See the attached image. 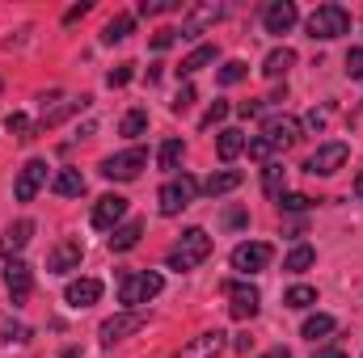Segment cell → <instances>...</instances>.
Returning <instances> with one entry per match:
<instances>
[{"instance_id":"obj_8","label":"cell","mask_w":363,"mask_h":358,"mask_svg":"<svg viewBox=\"0 0 363 358\" xmlns=\"http://www.w3.org/2000/svg\"><path fill=\"white\" fill-rule=\"evenodd\" d=\"M224 295H228L233 321H254L258 308H262V295H258V287H250V282H224Z\"/></svg>"},{"instance_id":"obj_18","label":"cell","mask_w":363,"mask_h":358,"mask_svg":"<svg viewBox=\"0 0 363 358\" xmlns=\"http://www.w3.org/2000/svg\"><path fill=\"white\" fill-rule=\"evenodd\" d=\"M64 299H68L72 308H93V304L101 299V282H97V278H77V282H68Z\"/></svg>"},{"instance_id":"obj_25","label":"cell","mask_w":363,"mask_h":358,"mask_svg":"<svg viewBox=\"0 0 363 358\" xmlns=\"http://www.w3.org/2000/svg\"><path fill=\"white\" fill-rule=\"evenodd\" d=\"M51 190H55L60 198H81V194H85V178H81L77 169H60L55 181H51Z\"/></svg>"},{"instance_id":"obj_27","label":"cell","mask_w":363,"mask_h":358,"mask_svg":"<svg viewBox=\"0 0 363 358\" xmlns=\"http://www.w3.org/2000/svg\"><path fill=\"white\" fill-rule=\"evenodd\" d=\"M334 329H338V321H334V316H325V312H317V316H308V321H304V329H300V333H304L308 342H317V337H330Z\"/></svg>"},{"instance_id":"obj_35","label":"cell","mask_w":363,"mask_h":358,"mask_svg":"<svg viewBox=\"0 0 363 358\" xmlns=\"http://www.w3.org/2000/svg\"><path fill=\"white\" fill-rule=\"evenodd\" d=\"M174 8H182V0H140L144 17H161V13H174Z\"/></svg>"},{"instance_id":"obj_40","label":"cell","mask_w":363,"mask_h":358,"mask_svg":"<svg viewBox=\"0 0 363 358\" xmlns=\"http://www.w3.org/2000/svg\"><path fill=\"white\" fill-rule=\"evenodd\" d=\"M4 342H9V346H26V342H30V329L9 321V325H4Z\"/></svg>"},{"instance_id":"obj_12","label":"cell","mask_w":363,"mask_h":358,"mask_svg":"<svg viewBox=\"0 0 363 358\" xmlns=\"http://www.w3.org/2000/svg\"><path fill=\"white\" fill-rule=\"evenodd\" d=\"M144 325H148L144 312H118V316L101 321V346H114V342H123L127 333H140Z\"/></svg>"},{"instance_id":"obj_39","label":"cell","mask_w":363,"mask_h":358,"mask_svg":"<svg viewBox=\"0 0 363 358\" xmlns=\"http://www.w3.org/2000/svg\"><path fill=\"white\" fill-rule=\"evenodd\" d=\"M224 118H228V101H216V105L203 114V122H199V127L207 131V127H216V122H224Z\"/></svg>"},{"instance_id":"obj_38","label":"cell","mask_w":363,"mask_h":358,"mask_svg":"<svg viewBox=\"0 0 363 358\" xmlns=\"http://www.w3.org/2000/svg\"><path fill=\"white\" fill-rule=\"evenodd\" d=\"M347 76L351 81H363V47H351L347 51Z\"/></svg>"},{"instance_id":"obj_30","label":"cell","mask_w":363,"mask_h":358,"mask_svg":"<svg viewBox=\"0 0 363 358\" xmlns=\"http://www.w3.org/2000/svg\"><path fill=\"white\" fill-rule=\"evenodd\" d=\"M182 156H186V144H182V139H165V144H161V152H157V161H161V169H165V173H174V169H178Z\"/></svg>"},{"instance_id":"obj_22","label":"cell","mask_w":363,"mask_h":358,"mask_svg":"<svg viewBox=\"0 0 363 358\" xmlns=\"http://www.w3.org/2000/svg\"><path fill=\"white\" fill-rule=\"evenodd\" d=\"M245 131H237V127H224L220 131V139H216V152H220V161H237L241 152H245Z\"/></svg>"},{"instance_id":"obj_23","label":"cell","mask_w":363,"mask_h":358,"mask_svg":"<svg viewBox=\"0 0 363 358\" xmlns=\"http://www.w3.org/2000/svg\"><path fill=\"white\" fill-rule=\"evenodd\" d=\"M291 64H296V51H291V47H274L271 55L262 59V72H267L271 81H279V76L291 72Z\"/></svg>"},{"instance_id":"obj_16","label":"cell","mask_w":363,"mask_h":358,"mask_svg":"<svg viewBox=\"0 0 363 358\" xmlns=\"http://www.w3.org/2000/svg\"><path fill=\"white\" fill-rule=\"evenodd\" d=\"M81 258H85L81 241H60V245L47 253V270H51V274H72V270H81Z\"/></svg>"},{"instance_id":"obj_6","label":"cell","mask_w":363,"mask_h":358,"mask_svg":"<svg viewBox=\"0 0 363 358\" xmlns=\"http://www.w3.org/2000/svg\"><path fill=\"white\" fill-rule=\"evenodd\" d=\"M347 156H351V148L342 144V139H334V144H321L308 161H304V173H313V178H334L342 165H347Z\"/></svg>"},{"instance_id":"obj_31","label":"cell","mask_w":363,"mask_h":358,"mask_svg":"<svg viewBox=\"0 0 363 358\" xmlns=\"http://www.w3.org/2000/svg\"><path fill=\"white\" fill-rule=\"evenodd\" d=\"M283 178H287V169H283L279 161H271V165L262 169V190H267L271 198H283Z\"/></svg>"},{"instance_id":"obj_32","label":"cell","mask_w":363,"mask_h":358,"mask_svg":"<svg viewBox=\"0 0 363 358\" xmlns=\"http://www.w3.org/2000/svg\"><path fill=\"white\" fill-rule=\"evenodd\" d=\"M4 127H9V135H13V139H21V144L38 135V127H34L26 114H9V118H4Z\"/></svg>"},{"instance_id":"obj_10","label":"cell","mask_w":363,"mask_h":358,"mask_svg":"<svg viewBox=\"0 0 363 358\" xmlns=\"http://www.w3.org/2000/svg\"><path fill=\"white\" fill-rule=\"evenodd\" d=\"M220 17H224V4H220V0H203V4H194V8H190V17L182 21L178 38H186V42H190V38H199V34H203L207 25H216Z\"/></svg>"},{"instance_id":"obj_14","label":"cell","mask_w":363,"mask_h":358,"mask_svg":"<svg viewBox=\"0 0 363 358\" xmlns=\"http://www.w3.org/2000/svg\"><path fill=\"white\" fill-rule=\"evenodd\" d=\"M123 215H127V198H123V194H106V198H97V207H93V228L114 232Z\"/></svg>"},{"instance_id":"obj_33","label":"cell","mask_w":363,"mask_h":358,"mask_svg":"<svg viewBox=\"0 0 363 358\" xmlns=\"http://www.w3.org/2000/svg\"><path fill=\"white\" fill-rule=\"evenodd\" d=\"M283 304H287V308H296V312H304V308H313V304H317V291H313V287H291V291L283 295Z\"/></svg>"},{"instance_id":"obj_43","label":"cell","mask_w":363,"mask_h":358,"mask_svg":"<svg viewBox=\"0 0 363 358\" xmlns=\"http://www.w3.org/2000/svg\"><path fill=\"white\" fill-rule=\"evenodd\" d=\"M245 224H250V215H245L241 207H233V211L224 215V228H245Z\"/></svg>"},{"instance_id":"obj_2","label":"cell","mask_w":363,"mask_h":358,"mask_svg":"<svg viewBox=\"0 0 363 358\" xmlns=\"http://www.w3.org/2000/svg\"><path fill=\"white\" fill-rule=\"evenodd\" d=\"M161 287H165V278H161L157 270H135V274H123V278H118V304H123L127 312H140V304L157 299V295H161Z\"/></svg>"},{"instance_id":"obj_9","label":"cell","mask_w":363,"mask_h":358,"mask_svg":"<svg viewBox=\"0 0 363 358\" xmlns=\"http://www.w3.org/2000/svg\"><path fill=\"white\" fill-rule=\"evenodd\" d=\"M271 262H274V249L267 241H245V245L233 249V270H241V274H258V270H267Z\"/></svg>"},{"instance_id":"obj_24","label":"cell","mask_w":363,"mask_h":358,"mask_svg":"<svg viewBox=\"0 0 363 358\" xmlns=\"http://www.w3.org/2000/svg\"><path fill=\"white\" fill-rule=\"evenodd\" d=\"M131 30H135V17H131V13H118V17H110V21H106V30H101V42H106V47H114V42L131 38Z\"/></svg>"},{"instance_id":"obj_17","label":"cell","mask_w":363,"mask_h":358,"mask_svg":"<svg viewBox=\"0 0 363 358\" xmlns=\"http://www.w3.org/2000/svg\"><path fill=\"white\" fill-rule=\"evenodd\" d=\"M224 346H228V333H220V329H211V333H199L178 358H220L224 354Z\"/></svg>"},{"instance_id":"obj_34","label":"cell","mask_w":363,"mask_h":358,"mask_svg":"<svg viewBox=\"0 0 363 358\" xmlns=\"http://www.w3.org/2000/svg\"><path fill=\"white\" fill-rule=\"evenodd\" d=\"M245 76H250V64H241V59H228V64L216 72L220 85H237V81H245Z\"/></svg>"},{"instance_id":"obj_37","label":"cell","mask_w":363,"mask_h":358,"mask_svg":"<svg viewBox=\"0 0 363 358\" xmlns=\"http://www.w3.org/2000/svg\"><path fill=\"white\" fill-rule=\"evenodd\" d=\"M279 207L300 215V211H308V207H313V198H308V194H283V198H279Z\"/></svg>"},{"instance_id":"obj_47","label":"cell","mask_w":363,"mask_h":358,"mask_svg":"<svg viewBox=\"0 0 363 358\" xmlns=\"http://www.w3.org/2000/svg\"><path fill=\"white\" fill-rule=\"evenodd\" d=\"M267 358H291V354H287L283 346H274V350H271V354H267Z\"/></svg>"},{"instance_id":"obj_3","label":"cell","mask_w":363,"mask_h":358,"mask_svg":"<svg viewBox=\"0 0 363 358\" xmlns=\"http://www.w3.org/2000/svg\"><path fill=\"white\" fill-rule=\"evenodd\" d=\"M308 38H317V42H330V38H342V34H351V13L342 8V4H317L313 13H308Z\"/></svg>"},{"instance_id":"obj_1","label":"cell","mask_w":363,"mask_h":358,"mask_svg":"<svg viewBox=\"0 0 363 358\" xmlns=\"http://www.w3.org/2000/svg\"><path fill=\"white\" fill-rule=\"evenodd\" d=\"M296 139H300V122L287 118V114H279V118H271V122L262 127V135H254L245 148H250V161H267V165H271L274 152H287Z\"/></svg>"},{"instance_id":"obj_44","label":"cell","mask_w":363,"mask_h":358,"mask_svg":"<svg viewBox=\"0 0 363 358\" xmlns=\"http://www.w3.org/2000/svg\"><path fill=\"white\" fill-rule=\"evenodd\" d=\"M304 122H308V127H313V131H321V127H325V110H313V114H308V118H304Z\"/></svg>"},{"instance_id":"obj_13","label":"cell","mask_w":363,"mask_h":358,"mask_svg":"<svg viewBox=\"0 0 363 358\" xmlns=\"http://www.w3.org/2000/svg\"><path fill=\"white\" fill-rule=\"evenodd\" d=\"M296 21H300L296 0H271V4L262 8V25H267V34H291Z\"/></svg>"},{"instance_id":"obj_21","label":"cell","mask_w":363,"mask_h":358,"mask_svg":"<svg viewBox=\"0 0 363 358\" xmlns=\"http://www.w3.org/2000/svg\"><path fill=\"white\" fill-rule=\"evenodd\" d=\"M140 236H144V224H140V219H127V224H118V228L110 232V249H114V253H127V249L140 245Z\"/></svg>"},{"instance_id":"obj_19","label":"cell","mask_w":363,"mask_h":358,"mask_svg":"<svg viewBox=\"0 0 363 358\" xmlns=\"http://www.w3.org/2000/svg\"><path fill=\"white\" fill-rule=\"evenodd\" d=\"M30 236H34V219H17L13 228H4V236H0V253H21L26 245H30Z\"/></svg>"},{"instance_id":"obj_42","label":"cell","mask_w":363,"mask_h":358,"mask_svg":"<svg viewBox=\"0 0 363 358\" xmlns=\"http://www.w3.org/2000/svg\"><path fill=\"white\" fill-rule=\"evenodd\" d=\"M174 42H178V30H169V25H165V30H157V34H152V51H169V47H174Z\"/></svg>"},{"instance_id":"obj_45","label":"cell","mask_w":363,"mask_h":358,"mask_svg":"<svg viewBox=\"0 0 363 358\" xmlns=\"http://www.w3.org/2000/svg\"><path fill=\"white\" fill-rule=\"evenodd\" d=\"M85 13H89V4H72V8L64 13V21H77V17H85Z\"/></svg>"},{"instance_id":"obj_36","label":"cell","mask_w":363,"mask_h":358,"mask_svg":"<svg viewBox=\"0 0 363 358\" xmlns=\"http://www.w3.org/2000/svg\"><path fill=\"white\" fill-rule=\"evenodd\" d=\"M131 76H135V64H118V68H110L106 85H110V89H123V85H127Z\"/></svg>"},{"instance_id":"obj_20","label":"cell","mask_w":363,"mask_h":358,"mask_svg":"<svg viewBox=\"0 0 363 358\" xmlns=\"http://www.w3.org/2000/svg\"><path fill=\"white\" fill-rule=\"evenodd\" d=\"M241 181H245L241 169H220V173H211V178L203 181V194H207V198H220V194H233Z\"/></svg>"},{"instance_id":"obj_15","label":"cell","mask_w":363,"mask_h":358,"mask_svg":"<svg viewBox=\"0 0 363 358\" xmlns=\"http://www.w3.org/2000/svg\"><path fill=\"white\" fill-rule=\"evenodd\" d=\"M4 287H9V295H13V304H26V299H30L34 274H30V266H26L21 258H9V266H4Z\"/></svg>"},{"instance_id":"obj_7","label":"cell","mask_w":363,"mask_h":358,"mask_svg":"<svg viewBox=\"0 0 363 358\" xmlns=\"http://www.w3.org/2000/svg\"><path fill=\"white\" fill-rule=\"evenodd\" d=\"M144 165H148V152H144V148H127V152H118V156H106V161H101V178L135 181Z\"/></svg>"},{"instance_id":"obj_46","label":"cell","mask_w":363,"mask_h":358,"mask_svg":"<svg viewBox=\"0 0 363 358\" xmlns=\"http://www.w3.org/2000/svg\"><path fill=\"white\" fill-rule=\"evenodd\" d=\"M313 358H347V354H342V350H317Z\"/></svg>"},{"instance_id":"obj_26","label":"cell","mask_w":363,"mask_h":358,"mask_svg":"<svg viewBox=\"0 0 363 358\" xmlns=\"http://www.w3.org/2000/svg\"><path fill=\"white\" fill-rule=\"evenodd\" d=\"M207 64H216V47H211V42L194 47V51H190V55L182 59V68H178V72H182V76H194V72H203Z\"/></svg>"},{"instance_id":"obj_48","label":"cell","mask_w":363,"mask_h":358,"mask_svg":"<svg viewBox=\"0 0 363 358\" xmlns=\"http://www.w3.org/2000/svg\"><path fill=\"white\" fill-rule=\"evenodd\" d=\"M355 194H359V198H363V173H359V178H355Z\"/></svg>"},{"instance_id":"obj_4","label":"cell","mask_w":363,"mask_h":358,"mask_svg":"<svg viewBox=\"0 0 363 358\" xmlns=\"http://www.w3.org/2000/svg\"><path fill=\"white\" fill-rule=\"evenodd\" d=\"M207 258H211V236H207L203 228H186L182 241L165 253L169 270H194L199 262H207Z\"/></svg>"},{"instance_id":"obj_11","label":"cell","mask_w":363,"mask_h":358,"mask_svg":"<svg viewBox=\"0 0 363 358\" xmlns=\"http://www.w3.org/2000/svg\"><path fill=\"white\" fill-rule=\"evenodd\" d=\"M47 185V161H26L21 173L13 181V198L17 202H34V194Z\"/></svg>"},{"instance_id":"obj_28","label":"cell","mask_w":363,"mask_h":358,"mask_svg":"<svg viewBox=\"0 0 363 358\" xmlns=\"http://www.w3.org/2000/svg\"><path fill=\"white\" fill-rule=\"evenodd\" d=\"M313 262H317L313 245H296V249H291V253L283 258V270H287V274H304V270L313 266Z\"/></svg>"},{"instance_id":"obj_41","label":"cell","mask_w":363,"mask_h":358,"mask_svg":"<svg viewBox=\"0 0 363 358\" xmlns=\"http://www.w3.org/2000/svg\"><path fill=\"white\" fill-rule=\"evenodd\" d=\"M190 105H194V85L186 81V85H182V89H178V97H174V114H186Z\"/></svg>"},{"instance_id":"obj_5","label":"cell","mask_w":363,"mask_h":358,"mask_svg":"<svg viewBox=\"0 0 363 358\" xmlns=\"http://www.w3.org/2000/svg\"><path fill=\"white\" fill-rule=\"evenodd\" d=\"M194 194H199V181L190 178V173L169 178L161 185V194H157V211H161V215H182V211L194 202Z\"/></svg>"},{"instance_id":"obj_29","label":"cell","mask_w":363,"mask_h":358,"mask_svg":"<svg viewBox=\"0 0 363 358\" xmlns=\"http://www.w3.org/2000/svg\"><path fill=\"white\" fill-rule=\"evenodd\" d=\"M118 131H123L127 139H140V135L148 131V110H127L123 122H118Z\"/></svg>"}]
</instances>
